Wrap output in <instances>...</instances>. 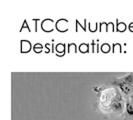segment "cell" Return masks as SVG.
<instances>
[{
    "mask_svg": "<svg viewBox=\"0 0 133 120\" xmlns=\"http://www.w3.org/2000/svg\"><path fill=\"white\" fill-rule=\"evenodd\" d=\"M56 49H57L58 52H63V51H64V46H63L62 44H58L57 47H56Z\"/></svg>",
    "mask_w": 133,
    "mask_h": 120,
    "instance_id": "cell-1",
    "label": "cell"
},
{
    "mask_svg": "<svg viewBox=\"0 0 133 120\" xmlns=\"http://www.w3.org/2000/svg\"><path fill=\"white\" fill-rule=\"evenodd\" d=\"M127 111L129 112V114H131V115L133 114V107L131 106V105H130L129 103L127 104Z\"/></svg>",
    "mask_w": 133,
    "mask_h": 120,
    "instance_id": "cell-2",
    "label": "cell"
},
{
    "mask_svg": "<svg viewBox=\"0 0 133 120\" xmlns=\"http://www.w3.org/2000/svg\"><path fill=\"white\" fill-rule=\"evenodd\" d=\"M102 51H103V52H108V51H109V46H108V44H104V45L102 46Z\"/></svg>",
    "mask_w": 133,
    "mask_h": 120,
    "instance_id": "cell-3",
    "label": "cell"
},
{
    "mask_svg": "<svg viewBox=\"0 0 133 120\" xmlns=\"http://www.w3.org/2000/svg\"><path fill=\"white\" fill-rule=\"evenodd\" d=\"M80 49L82 50V52H86V51H87V45H85V44H83L82 46L80 47Z\"/></svg>",
    "mask_w": 133,
    "mask_h": 120,
    "instance_id": "cell-4",
    "label": "cell"
}]
</instances>
